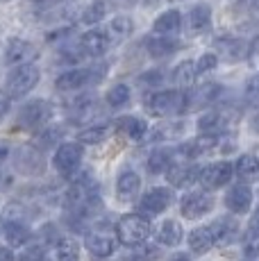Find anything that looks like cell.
Wrapping results in <instances>:
<instances>
[{"label": "cell", "mask_w": 259, "mask_h": 261, "mask_svg": "<svg viewBox=\"0 0 259 261\" xmlns=\"http://www.w3.org/2000/svg\"><path fill=\"white\" fill-rule=\"evenodd\" d=\"M0 261H14L12 250H9V248H3V245H0Z\"/></svg>", "instance_id": "42"}, {"label": "cell", "mask_w": 259, "mask_h": 261, "mask_svg": "<svg viewBox=\"0 0 259 261\" xmlns=\"http://www.w3.org/2000/svg\"><path fill=\"white\" fill-rule=\"evenodd\" d=\"M39 261H46V259H39Z\"/></svg>", "instance_id": "48"}, {"label": "cell", "mask_w": 259, "mask_h": 261, "mask_svg": "<svg viewBox=\"0 0 259 261\" xmlns=\"http://www.w3.org/2000/svg\"><path fill=\"white\" fill-rule=\"evenodd\" d=\"M180 28H182V14L177 12V9H168V12H164L162 16H157V21L152 23L155 34H164V37L177 34Z\"/></svg>", "instance_id": "20"}, {"label": "cell", "mask_w": 259, "mask_h": 261, "mask_svg": "<svg viewBox=\"0 0 259 261\" xmlns=\"http://www.w3.org/2000/svg\"><path fill=\"white\" fill-rule=\"evenodd\" d=\"M100 75L102 73L93 71V68H73V71H66L59 75V77L55 80V84H57L59 91H77V89L91 84L93 80H98Z\"/></svg>", "instance_id": "6"}, {"label": "cell", "mask_w": 259, "mask_h": 261, "mask_svg": "<svg viewBox=\"0 0 259 261\" xmlns=\"http://www.w3.org/2000/svg\"><path fill=\"white\" fill-rule=\"evenodd\" d=\"M116 234L123 245H141L150 237V220L143 214H127L118 220Z\"/></svg>", "instance_id": "1"}, {"label": "cell", "mask_w": 259, "mask_h": 261, "mask_svg": "<svg viewBox=\"0 0 259 261\" xmlns=\"http://www.w3.org/2000/svg\"><path fill=\"white\" fill-rule=\"evenodd\" d=\"M243 252H246L248 257H259V232H248Z\"/></svg>", "instance_id": "37"}, {"label": "cell", "mask_w": 259, "mask_h": 261, "mask_svg": "<svg viewBox=\"0 0 259 261\" xmlns=\"http://www.w3.org/2000/svg\"><path fill=\"white\" fill-rule=\"evenodd\" d=\"M246 95H248V100H250L252 105H257V107H259V75H255V77L248 80Z\"/></svg>", "instance_id": "38"}, {"label": "cell", "mask_w": 259, "mask_h": 261, "mask_svg": "<svg viewBox=\"0 0 259 261\" xmlns=\"http://www.w3.org/2000/svg\"><path fill=\"white\" fill-rule=\"evenodd\" d=\"M248 59H250L252 64H259V37L248 43Z\"/></svg>", "instance_id": "39"}, {"label": "cell", "mask_w": 259, "mask_h": 261, "mask_svg": "<svg viewBox=\"0 0 259 261\" xmlns=\"http://www.w3.org/2000/svg\"><path fill=\"white\" fill-rule=\"evenodd\" d=\"M148 168L152 173H164V170L171 168V150H157V152L150 154L148 159Z\"/></svg>", "instance_id": "33"}, {"label": "cell", "mask_w": 259, "mask_h": 261, "mask_svg": "<svg viewBox=\"0 0 259 261\" xmlns=\"http://www.w3.org/2000/svg\"><path fill=\"white\" fill-rule=\"evenodd\" d=\"M209 234H212L214 245H230L239 234V225L232 218H218L209 225Z\"/></svg>", "instance_id": "15"}, {"label": "cell", "mask_w": 259, "mask_h": 261, "mask_svg": "<svg viewBox=\"0 0 259 261\" xmlns=\"http://www.w3.org/2000/svg\"><path fill=\"white\" fill-rule=\"evenodd\" d=\"M39 259H43V250L41 248H32V250H28V252L23 254L21 261H39Z\"/></svg>", "instance_id": "40"}, {"label": "cell", "mask_w": 259, "mask_h": 261, "mask_svg": "<svg viewBox=\"0 0 259 261\" xmlns=\"http://www.w3.org/2000/svg\"><path fill=\"white\" fill-rule=\"evenodd\" d=\"M146 48H148V55H150V57L164 59V57H171V55L175 53L177 48H180V43H177L173 37L155 34V37H150V39L146 41Z\"/></svg>", "instance_id": "19"}, {"label": "cell", "mask_w": 259, "mask_h": 261, "mask_svg": "<svg viewBox=\"0 0 259 261\" xmlns=\"http://www.w3.org/2000/svg\"><path fill=\"white\" fill-rule=\"evenodd\" d=\"M116 132L123 134L130 141H143V137L148 132V125H146V120H141L137 116H123L116 120Z\"/></svg>", "instance_id": "18"}, {"label": "cell", "mask_w": 259, "mask_h": 261, "mask_svg": "<svg viewBox=\"0 0 259 261\" xmlns=\"http://www.w3.org/2000/svg\"><path fill=\"white\" fill-rule=\"evenodd\" d=\"M214 48H216L218 57L227 59V62H239V59L248 57V43L237 37H218L214 41Z\"/></svg>", "instance_id": "11"}, {"label": "cell", "mask_w": 259, "mask_h": 261, "mask_svg": "<svg viewBox=\"0 0 259 261\" xmlns=\"http://www.w3.org/2000/svg\"><path fill=\"white\" fill-rule=\"evenodd\" d=\"M7 109H9V102H7V98L5 95H0V118L7 114Z\"/></svg>", "instance_id": "43"}, {"label": "cell", "mask_w": 259, "mask_h": 261, "mask_svg": "<svg viewBox=\"0 0 259 261\" xmlns=\"http://www.w3.org/2000/svg\"><path fill=\"white\" fill-rule=\"evenodd\" d=\"M198 179L205 189H221L232 179V164L227 162H214L209 166L200 168Z\"/></svg>", "instance_id": "7"}, {"label": "cell", "mask_w": 259, "mask_h": 261, "mask_svg": "<svg viewBox=\"0 0 259 261\" xmlns=\"http://www.w3.org/2000/svg\"><path fill=\"white\" fill-rule=\"evenodd\" d=\"M148 114L152 116H168V114L184 112L187 109V95L180 91H159L152 93L146 102Z\"/></svg>", "instance_id": "3"}, {"label": "cell", "mask_w": 259, "mask_h": 261, "mask_svg": "<svg viewBox=\"0 0 259 261\" xmlns=\"http://www.w3.org/2000/svg\"><path fill=\"white\" fill-rule=\"evenodd\" d=\"M39 57V48L25 39H9L7 48H5V64L7 66H23V64H32Z\"/></svg>", "instance_id": "5"}, {"label": "cell", "mask_w": 259, "mask_h": 261, "mask_svg": "<svg viewBox=\"0 0 259 261\" xmlns=\"http://www.w3.org/2000/svg\"><path fill=\"white\" fill-rule=\"evenodd\" d=\"M55 254H57V261H80V248L73 239H59Z\"/></svg>", "instance_id": "30"}, {"label": "cell", "mask_w": 259, "mask_h": 261, "mask_svg": "<svg viewBox=\"0 0 259 261\" xmlns=\"http://www.w3.org/2000/svg\"><path fill=\"white\" fill-rule=\"evenodd\" d=\"M105 14H107V3H105V0H96V3H91L82 12V23L84 25H96L105 18Z\"/></svg>", "instance_id": "31"}, {"label": "cell", "mask_w": 259, "mask_h": 261, "mask_svg": "<svg viewBox=\"0 0 259 261\" xmlns=\"http://www.w3.org/2000/svg\"><path fill=\"white\" fill-rule=\"evenodd\" d=\"M216 64H218V55L216 53H205L196 62V71H198V75H200V73H209V71H214V68H216Z\"/></svg>", "instance_id": "36"}, {"label": "cell", "mask_w": 259, "mask_h": 261, "mask_svg": "<svg viewBox=\"0 0 259 261\" xmlns=\"http://www.w3.org/2000/svg\"><path fill=\"white\" fill-rule=\"evenodd\" d=\"M96 193H98V187L93 184V179L84 177L68 191V202H71L73 207H87V204H91L93 200H96Z\"/></svg>", "instance_id": "16"}, {"label": "cell", "mask_w": 259, "mask_h": 261, "mask_svg": "<svg viewBox=\"0 0 259 261\" xmlns=\"http://www.w3.org/2000/svg\"><path fill=\"white\" fill-rule=\"evenodd\" d=\"M109 46H112V41H109L105 30H89L80 39V48L89 57H100V55H105L109 50Z\"/></svg>", "instance_id": "10"}, {"label": "cell", "mask_w": 259, "mask_h": 261, "mask_svg": "<svg viewBox=\"0 0 259 261\" xmlns=\"http://www.w3.org/2000/svg\"><path fill=\"white\" fill-rule=\"evenodd\" d=\"M171 202H173L171 191L155 187V189L148 191V193H143L141 202H139V212H141L143 216H157V214H162L164 209H168Z\"/></svg>", "instance_id": "9"}, {"label": "cell", "mask_w": 259, "mask_h": 261, "mask_svg": "<svg viewBox=\"0 0 259 261\" xmlns=\"http://www.w3.org/2000/svg\"><path fill=\"white\" fill-rule=\"evenodd\" d=\"M87 248L91 254L96 257H112L114 250H116V237L105 229H96V232H89L87 234Z\"/></svg>", "instance_id": "12"}, {"label": "cell", "mask_w": 259, "mask_h": 261, "mask_svg": "<svg viewBox=\"0 0 259 261\" xmlns=\"http://www.w3.org/2000/svg\"><path fill=\"white\" fill-rule=\"evenodd\" d=\"M166 177H168V182L173 184V187H187V184H191L193 179L198 177V173L200 170L198 168H193V166H189V164H177V166H171L166 170Z\"/></svg>", "instance_id": "25"}, {"label": "cell", "mask_w": 259, "mask_h": 261, "mask_svg": "<svg viewBox=\"0 0 259 261\" xmlns=\"http://www.w3.org/2000/svg\"><path fill=\"white\" fill-rule=\"evenodd\" d=\"M214 207V198L209 193H205V191H193V193H187L182 198V216L189 220L193 218H200V216H205L207 212H212Z\"/></svg>", "instance_id": "8"}, {"label": "cell", "mask_w": 259, "mask_h": 261, "mask_svg": "<svg viewBox=\"0 0 259 261\" xmlns=\"http://www.w3.org/2000/svg\"><path fill=\"white\" fill-rule=\"evenodd\" d=\"M196 64L193 62H182L177 64V68L173 71V80H175V84H180V87H193V82H196Z\"/></svg>", "instance_id": "29"}, {"label": "cell", "mask_w": 259, "mask_h": 261, "mask_svg": "<svg viewBox=\"0 0 259 261\" xmlns=\"http://www.w3.org/2000/svg\"><path fill=\"white\" fill-rule=\"evenodd\" d=\"M50 118V105L46 100H34V102H28L25 107L18 114V123L25 125V127H34V125H41Z\"/></svg>", "instance_id": "13"}, {"label": "cell", "mask_w": 259, "mask_h": 261, "mask_svg": "<svg viewBox=\"0 0 259 261\" xmlns=\"http://www.w3.org/2000/svg\"><path fill=\"white\" fill-rule=\"evenodd\" d=\"M189 248H191L193 254H207L209 250L214 248L212 234H209L207 227H198L189 234Z\"/></svg>", "instance_id": "26"}, {"label": "cell", "mask_w": 259, "mask_h": 261, "mask_svg": "<svg viewBox=\"0 0 259 261\" xmlns=\"http://www.w3.org/2000/svg\"><path fill=\"white\" fill-rule=\"evenodd\" d=\"M39 68L32 64H23L16 66L9 73L7 82H5V95L7 98H23L25 93H30L34 87L39 84Z\"/></svg>", "instance_id": "2"}, {"label": "cell", "mask_w": 259, "mask_h": 261, "mask_svg": "<svg viewBox=\"0 0 259 261\" xmlns=\"http://www.w3.org/2000/svg\"><path fill=\"white\" fill-rule=\"evenodd\" d=\"M5 239L12 248H21L30 239V229L21 218H5Z\"/></svg>", "instance_id": "21"}, {"label": "cell", "mask_w": 259, "mask_h": 261, "mask_svg": "<svg viewBox=\"0 0 259 261\" xmlns=\"http://www.w3.org/2000/svg\"><path fill=\"white\" fill-rule=\"evenodd\" d=\"M7 152H9V150L5 148V145H0V164L5 162V157H7Z\"/></svg>", "instance_id": "46"}, {"label": "cell", "mask_w": 259, "mask_h": 261, "mask_svg": "<svg viewBox=\"0 0 259 261\" xmlns=\"http://www.w3.org/2000/svg\"><path fill=\"white\" fill-rule=\"evenodd\" d=\"M232 12L237 14H246V16L259 21V0H230Z\"/></svg>", "instance_id": "34"}, {"label": "cell", "mask_w": 259, "mask_h": 261, "mask_svg": "<svg viewBox=\"0 0 259 261\" xmlns=\"http://www.w3.org/2000/svg\"><path fill=\"white\" fill-rule=\"evenodd\" d=\"M107 125H96V127H89V129H82L77 134L80 143H87V145H93V143H100L105 137H107Z\"/></svg>", "instance_id": "35"}, {"label": "cell", "mask_w": 259, "mask_h": 261, "mask_svg": "<svg viewBox=\"0 0 259 261\" xmlns=\"http://www.w3.org/2000/svg\"><path fill=\"white\" fill-rule=\"evenodd\" d=\"M225 125L227 120L223 116V112H207L205 116H200V120H198V127H200L202 134H218Z\"/></svg>", "instance_id": "28"}, {"label": "cell", "mask_w": 259, "mask_h": 261, "mask_svg": "<svg viewBox=\"0 0 259 261\" xmlns=\"http://www.w3.org/2000/svg\"><path fill=\"white\" fill-rule=\"evenodd\" d=\"M139 187H141V179H139L137 173L125 170V173L118 175L116 191H118V198H121V200H132L134 195L139 193Z\"/></svg>", "instance_id": "24"}, {"label": "cell", "mask_w": 259, "mask_h": 261, "mask_svg": "<svg viewBox=\"0 0 259 261\" xmlns=\"http://www.w3.org/2000/svg\"><path fill=\"white\" fill-rule=\"evenodd\" d=\"M209 23H212V7H209L207 3H198L196 7L189 9V14H187L189 32H193V34L205 32L209 28Z\"/></svg>", "instance_id": "17"}, {"label": "cell", "mask_w": 259, "mask_h": 261, "mask_svg": "<svg viewBox=\"0 0 259 261\" xmlns=\"http://www.w3.org/2000/svg\"><path fill=\"white\" fill-rule=\"evenodd\" d=\"M171 261H191V259H189L187 254H173Z\"/></svg>", "instance_id": "45"}, {"label": "cell", "mask_w": 259, "mask_h": 261, "mask_svg": "<svg viewBox=\"0 0 259 261\" xmlns=\"http://www.w3.org/2000/svg\"><path fill=\"white\" fill-rule=\"evenodd\" d=\"M130 87L127 84H116V87H112L107 91V105L109 107H114V109H118V107H125V105L130 102Z\"/></svg>", "instance_id": "32"}, {"label": "cell", "mask_w": 259, "mask_h": 261, "mask_svg": "<svg viewBox=\"0 0 259 261\" xmlns=\"http://www.w3.org/2000/svg\"><path fill=\"white\" fill-rule=\"evenodd\" d=\"M252 204V191L246 184H237L225 193V207L232 214H246Z\"/></svg>", "instance_id": "14"}, {"label": "cell", "mask_w": 259, "mask_h": 261, "mask_svg": "<svg viewBox=\"0 0 259 261\" xmlns=\"http://www.w3.org/2000/svg\"><path fill=\"white\" fill-rule=\"evenodd\" d=\"M141 82H162V73H148V75H143L141 77Z\"/></svg>", "instance_id": "41"}, {"label": "cell", "mask_w": 259, "mask_h": 261, "mask_svg": "<svg viewBox=\"0 0 259 261\" xmlns=\"http://www.w3.org/2000/svg\"><path fill=\"white\" fill-rule=\"evenodd\" d=\"M105 32H107V37H109V41H112V43L125 41L130 34H132V18H130V16H116V18H112Z\"/></svg>", "instance_id": "23"}, {"label": "cell", "mask_w": 259, "mask_h": 261, "mask_svg": "<svg viewBox=\"0 0 259 261\" xmlns=\"http://www.w3.org/2000/svg\"><path fill=\"white\" fill-rule=\"evenodd\" d=\"M248 232H259V212L252 216V220H250V229Z\"/></svg>", "instance_id": "44"}, {"label": "cell", "mask_w": 259, "mask_h": 261, "mask_svg": "<svg viewBox=\"0 0 259 261\" xmlns=\"http://www.w3.org/2000/svg\"><path fill=\"white\" fill-rule=\"evenodd\" d=\"M80 162H82V148L77 143H62L55 152V168L62 177H71L75 175V170L80 168Z\"/></svg>", "instance_id": "4"}, {"label": "cell", "mask_w": 259, "mask_h": 261, "mask_svg": "<svg viewBox=\"0 0 259 261\" xmlns=\"http://www.w3.org/2000/svg\"><path fill=\"white\" fill-rule=\"evenodd\" d=\"M157 239L164 245H177L182 241V225L177 220H164L157 229Z\"/></svg>", "instance_id": "27"}, {"label": "cell", "mask_w": 259, "mask_h": 261, "mask_svg": "<svg viewBox=\"0 0 259 261\" xmlns=\"http://www.w3.org/2000/svg\"><path fill=\"white\" fill-rule=\"evenodd\" d=\"M143 3H146V5H157L159 0H143Z\"/></svg>", "instance_id": "47"}, {"label": "cell", "mask_w": 259, "mask_h": 261, "mask_svg": "<svg viewBox=\"0 0 259 261\" xmlns=\"http://www.w3.org/2000/svg\"><path fill=\"white\" fill-rule=\"evenodd\" d=\"M234 173L243 182H259V159L252 157V154H243V157H239Z\"/></svg>", "instance_id": "22"}]
</instances>
